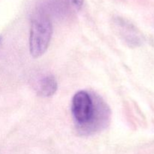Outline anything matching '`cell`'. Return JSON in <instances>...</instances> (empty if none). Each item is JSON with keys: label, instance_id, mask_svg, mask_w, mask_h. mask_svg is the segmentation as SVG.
Listing matches in <instances>:
<instances>
[{"label": "cell", "instance_id": "6da1fadb", "mask_svg": "<svg viewBox=\"0 0 154 154\" xmlns=\"http://www.w3.org/2000/svg\"><path fill=\"white\" fill-rule=\"evenodd\" d=\"M72 113L77 130L82 135H91L103 130L111 117L109 107L102 98L84 90L74 96Z\"/></svg>", "mask_w": 154, "mask_h": 154}, {"label": "cell", "instance_id": "7a4b0ae2", "mask_svg": "<svg viewBox=\"0 0 154 154\" xmlns=\"http://www.w3.org/2000/svg\"><path fill=\"white\" fill-rule=\"evenodd\" d=\"M53 26L50 14L41 7L32 18L29 32V51L34 58L45 53L51 42Z\"/></svg>", "mask_w": 154, "mask_h": 154}, {"label": "cell", "instance_id": "3957f363", "mask_svg": "<svg viewBox=\"0 0 154 154\" xmlns=\"http://www.w3.org/2000/svg\"><path fill=\"white\" fill-rule=\"evenodd\" d=\"M58 84L53 75H46L39 81L38 84V94L42 97H50L57 90Z\"/></svg>", "mask_w": 154, "mask_h": 154}, {"label": "cell", "instance_id": "277c9868", "mask_svg": "<svg viewBox=\"0 0 154 154\" xmlns=\"http://www.w3.org/2000/svg\"><path fill=\"white\" fill-rule=\"evenodd\" d=\"M117 25L119 35L123 38L126 43L129 45H137L138 42V35H136V34L134 32L133 29L130 25L122 21L117 22Z\"/></svg>", "mask_w": 154, "mask_h": 154}, {"label": "cell", "instance_id": "5b68a950", "mask_svg": "<svg viewBox=\"0 0 154 154\" xmlns=\"http://www.w3.org/2000/svg\"><path fill=\"white\" fill-rule=\"evenodd\" d=\"M67 2L72 5L75 11L80 10L84 4V0H67Z\"/></svg>", "mask_w": 154, "mask_h": 154}, {"label": "cell", "instance_id": "8992f818", "mask_svg": "<svg viewBox=\"0 0 154 154\" xmlns=\"http://www.w3.org/2000/svg\"><path fill=\"white\" fill-rule=\"evenodd\" d=\"M1 39H2V38H1V37H0V42H1Z\"/></svg>", "mask_w": 154, "mask_h": 154}]
</instances>
